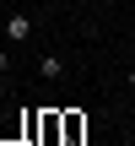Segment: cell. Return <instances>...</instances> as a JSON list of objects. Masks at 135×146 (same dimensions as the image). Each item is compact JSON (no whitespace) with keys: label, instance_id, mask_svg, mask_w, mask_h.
Wrapping results in <instances>:
<instances>
[{"label":"cell","instance_id":"1","mask_svg":"<svg viewBox=\"0 0 135 146\" xmlns=\"http://www.w3.org/2000/svg\"><path fill=\"white\" fill-rule=\"evenodd\" d=\"M27 38H32V16L27 11H11L5 16V43H27Z\"/></svg>","mask_w":135,"mask_h":146},{"label":"cell","instance_id":"2","mask_svg":"<svg viewBox=\"0 0 135 146\" xmlns=\"http://www.w3.org/2000/svg\"><path fill=\"white\" fill-rule=\"evenodd\" d=\"M81 135H87V119L81 114H60V146H81Z\"/></svg>","mask_w":135,"mask_h":146},{"label":"cell","instance_id":"3","mask_svg":"<svg viewBox=\"0 0 135 146\" xmlns=\"http://www.w3.org/2000/svg\"><path fill=\"white\" fill-rule=\"evenodd\" d=\"M38 70H43V81H60V76H65V60H60V54H43Z\"/></svg>","mask_w":135,"mask_h":146},{"label":"cell","instance_id":"4","mask_svg":"<svg viewBox=\"0 0 135 146\" xmlns=\"http://www.w3.org/2000/svg\"><path fill=\"white\" fill-rule=\"evenodd\" d=\"M130 92H135V65H130Z\"/></svg>","mask_w":135,"mask_h":146},{"label":"cell","instance_id":"5","mask_svg":"<svg viewBox=\"0 0 135 146\" xmlns=\"http://www.w3.org/2000/svg\"><path fill=\"white\" fill-rule=\"evenodd\" d=\"M92 5H114V0H92Z\"/></svg>","mask_w":135,"mask_h":146}]
</instances>
